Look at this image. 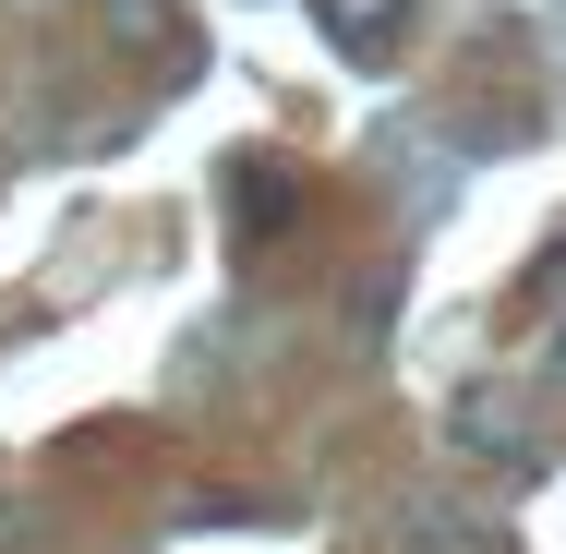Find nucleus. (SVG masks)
Returning a JSON list of instances; mask_svg holds the SVG:
<instances>
[{"instance_id": "obj_6", "label": "nucleus", "mask_w": 566, "mask_h": 554, "mask_svg": "<svg viewBox=\"0 0 566 554\" xmlns=\"http://www.w3.org/2000/svg\"><path fill=\"white\" fill-rule=\"evenodd\" d=\"M555 386H566V326H555Z\"/></svg>"}, {"instance_id": "obj_2", "label": "nucleus", "mask_w": 566, "mask_h": 554, "mask_svg": "<svg viewBox=\"0 0 566 554\" xmlns=\"http://www.w3.org/2000/svg\"><path fill=\"white\" fill-rule=\"evenodd\" d=\"M97 12H109L120 49H145V61H169V73H181V61H206V49H193V24H181V0H97Z\"/></svg>"}, {"instance_id": "obj_1", "label": "nucleus", "mask_w": 566, "mask_h": 554, "mask_svg": "<svg viewBox=\"0 0 566 554\" xmlns=\"http://www.w3.org/2000/svg\"><path fill=\"white\" fill-rule=\"evenodd\" d=\"M447 435L470 446V458H494V470H518V458H531V410H518V386H458Z\"/></svg>"}, {"instance_id": "obj_4", "label": "nucleus", "mask_w": 566, "mask_h": 554, "mask_svg": "<svg viewBox=\"0 0 566 554\" xmlns=\"http://www.w3.org/2000/svg\"><path fill=\"white\" fill-rule=\"evenodd\" d=\"M314 24L338 36L349 61H386V49L410 36V0H314Z\"/></svg>"}, {"instance_id": "obj_3", "label": "nucleus", "mask_w": 566, "mask_h": 554, "mask_svg": "<svg viewBox=\"0 0 566 554\" xmlns=\"http://www.w3.org/2000/svg\"><path fill=\"white\" fill-rule=\"evenodd\" d=\"M229 218H241V229H290V218H302L290 157H229Z\"/></svg>"}, {"instance_id": "obj_5", "label": "nucleus", "mask_w": 566, "mask_h": 554, "mask_svg": "<svg viewBox=\"0 0 566 554\" xmlns=\"http://www.w3.org/2000/svg\"><path fill=\"white\" fill-rule=\"evenodd\" d=\"M398 554H494V519H470V506H434V494H410L398 506Z\"/></svg>"}]
</instances>
